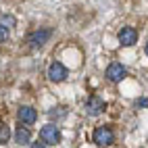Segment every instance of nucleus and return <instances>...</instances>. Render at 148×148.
<instances>
[{
  "label": "nucleus",
  "instance_id": "nucleus-14",
  "mask_svg": "<svg viewBox=\"0 0 148 148\" xmlns=\"http://www.w3.org/2000/svg\"><path fill=\"white\" fill-rule=\"evenodd\" d=\"M32 148H48V146H46V142H34Z\"/></svg>",
  "mask_w": 148,
  "mask_h": 148
},
{
  "label": "nucleus",
  "instance_id": "nucleus-1",
  "mask_svg": "<svg viewBox=\"0 0 148 148\" xmlns=\"http://www.w3.org/2000/svg\"><path fill=\"white\" fill-rule=\"evenodd\" d=\"M40 138L46 144H58L61 142V132H58V127L54 123H50V125H44L40 130Z\"/></svg>",
  "mask_w": 148,
  "mask_h": 148
},
{
  "label": "nucleus",
  "instance_id": "nucleus-9",
  "mask_svg": "<svg viewBox=\"0 0 148 148\" xmlns=\"http://www.w3.org/2000/svg\"><path fill=\"white\" fill-rule=\"evenodd\" d=\"M29 140H32V132H29L27 127L19 125L17 132H15V142H17V144H27Z\"/></svg>",
  "mask_w": 148,
  "mask_h": 148
},
{
  "label": "nucleus",
  "instance_id": "nucleus-13",
  "mask_svg": "<svg viewBox=\"0 0 148 148\" xmlns=\"http://www.w3.org/2000/svg\"><path fill=\"white\" fill-rule=\"evenodd\" d=\"M48 115H50L52 119H54V117H65V111H50Z\"/></svg>",
  "mask_w": 148,
  "mask_h": 148
},
{
  "label": "nucleus",
  "instance_id": "nucleus-4",
  "mask_svg": "<svg viewBox=\"0 0 148 148\" xmlns=\"http://www.w3.org/2000/svg\"><path fill=\"white\" fill-rule=\"evenodd\" d=\"M50 36H52V32L50 29H40V32H36V34H32L29 36V46L32 48H40V46H44L48 40H50Z\"/></svg>",
  "mask_w": 148,
  "mask_h": 148
},
{
  "label": "nucleus",
  "instance_id": "nucleus-16",
  "mask_svg": "<svg viewBox=\"0 0 148 148\" xmlns=\"http://www.w3.org/2000/svg\"><path fill=\"white\" fill-rule=\"evenodd\" d=\"M146 54H148V44H146Z\"/></svg>",
  "mask_w": 148,
  "mask_h": 148
},
{
  "label": "nucleus",
  "instance_id": "nucleus-2",
  "mask_svg": "<svg viewBox=\"0 0 148 148\" xmlns=\"http://www.w3.org/2000/svg\"><path fill=\"white\" fill-rule=\"evenodd\" d=\"M94 142L98 146H108L115 142V134L111 127H98V130L94 132Z\"/></svg>",
  "mask_w": 148,
  "mask_h": 148
},
{
  "label": "nucleus",
  "instance_id": "nucleus-11",
  "mask_svg": "<svg viewBox=\"0 0 148 148\" xmlns=\"http://www.w3.org/2000/svg\"><path fill=\"white\" fill-rule=\"evenodd\" d=\"M17 21H15V17L13 15H0V25H4V27H13Z\"/></svg>",
  "mask_w": 148,
  "mask_h": 148
},
{
  "label": "nucleus",
  "instance_id": "nucleus-8",
  "mask_svg": "<svg viewBox=\"0 0 148 148\" xmlns=\"http://www.w3.org/2000/svg\"><path fill=\"white\" fill-rule=\"evenodd\" d=\"M17 117H19V121L21 123H34L36 119H38V113H36V108H32V106H21L19 108V113H17Z\"/></svg>",
  "mask_w": 148,
  "mask_h": 148
},
{
  "label": "nucleus",
  "instance_id": "nucleus-6",
  "mask_svg": "<svg viewBox=\"0 0 148 148\" xmlns=\"http://www.w3.org/2000/svg\"><path fill=\"white\" fill-rule=\"evenodd\" d=\"M136 40H138V34H136L134 27H123L121 32H119V42L123 46H134Z\"/></svg>",
  "mask_w": 148,
  "mask_h": 148
},
{
  "label": "nucleus",
  "instance_id": "nucleus-15",
  "mask_svg": "<svg viewBox=\"0 0 148 148\" xmlns=\"http://www.w3.org/2000/svg\"><path fill=\"white\" fill-rule=\"evenodd\" d=\"M138 106H148V98H140V100H138Z\"/></svg>",
  "mask_w": 148,
  "mask_h": 148
},
{
  "label": "nucleus",
  "instance_id": "nucleus-12",
  "mask_svg": "<svg viewBox=\"0 0 148 148\" xmlns=\"http://www.w3.org/2000/svg\"><path fill=\"white\" fill-rule=\"evenodd\" d=\"M6 40H8V27L0 25V44H2V42H6Z\"/></svg>",
  "mask_w": 148,
  "mask_h": 148
},
{
  "label": "nucleus",
  "instance_id": "nucleus-3",
  "mask_svg": "<svg viewBox=\"0 0 148 148\" xmlns=\"http://www.w3.org/2000/svg\"><path fill=\"white\" fill-rule=\"evenodd\" d=\"M125 75H127V71H125V67H123L121 63H111V65L106 67V79L113 82V84L121 82Z\"/></svg>",
  "mask_w": 148,
  "mask_h": 148
},
{
  "label": "nucleus",
  "instance_id": "nucleus-7",
  "mask_svg": "<svg viewBox=\"0 0 148 148\" xmlns=\"http://www.w3.org/2000/svg\"><path fill=\"white\" fill-rule=\"evenodd\" d=\"M104 108H106L104 100H102V98H98V96H92L90 100H88V104H86V111L90 115H100Z\"/></svg>",
  "mask_w": 148,
  "mask_h": 148
},
{
  "label": "nucleus",
  "instance_id": "nucleus-10",
  "mask_svg": "<svg viewBox=\"0 0 148 148\" xmlns=\"http://www.w3.org/2000/svg\"><path fill=\"white\" fill-rule=\"evenodd\" d=\"M8 136H11V130H8V125L0 123V144H6Z\"/></svg>",
  "mask_w": 148,
  "mask_h": 148
},
{
  "label": "nucleus",
  "instance_id": "nucleus-5",
  "mask_svg": "<svg viewBox=\"0 0 148 148\" xmlns=\"http://www.w3.org/2000/svg\"><path fill=\"white\" fill-rule=\"evenodd\" d=\"M48 77H50L52 82H63L65 77H67V69H65V65H61V63H52L50 67H48Z\"/></svg>",
  "mask_w": 148,
  "mask_h": 148
}]
</instances>
